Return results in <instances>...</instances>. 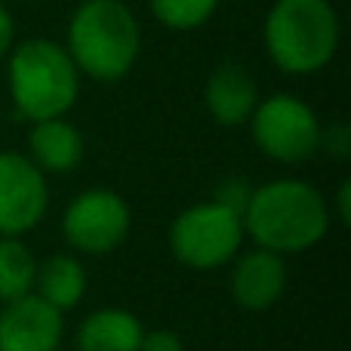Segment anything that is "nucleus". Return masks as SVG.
Instances as JSON below:
<instances>
[{"mask_svg":"<svg viewBox=\"0 0 351 351\" xmlns=\"http://www.w3.org/2000/svg\"><path fill=\"white\" fill-rule=\"evenodd\" d=\"M62 327V311L28 293L6 302L0 315V351H56Z\"/></svg>","mask_w":351,"mask_h":351,"instance_id":"1a4fd4ad","label":"nucleus"},{"mask_svg":"<svg viewBox=\"0 0 351 351\" xmlns=\"http://www.w3.org/2000/svg\"><path fill=\"white\" fill-rule=\"evenodd\" d=\"M250 191H253V188H247L241 179H225L222 185H219V191H216L213 200L231 206V210H237L243 216V206H247V200H250Z\"/></svg>","mask_w":351,"mask_h":351,"instance_id":"f3484780","label":"nucleus"},{"mask_svg":"<svg viewBox=\"0 0 351 351\" xmlns=\"http://www.w3.org/2000/svg\"><path fill=\"white\" fill-rule=\"evenodd\" d=\"M339 213H342V222L351 219V210H348V182H342L339 188Z\"/></svg>","mask_w":351,"mask_h":351,"instance_id":"aec40b11","label":"nucleus"},{"mask_svg":"<svg viewBox=\"0 0 351 351\" xmlns=\"http://www.w3.org/2000/svg\"><path fill=\"white\" fill-rule=\"evenodd\" d=\"M243 216L219 200L194 204L170 225V250L188 268H219L241 250Z\"/></svg>","mask_w":351,"mask_h":351,"instance_id":"39448f33","label":"nucleus"},{"mask_svg":"<svg viewBox=\"0 0 351 351\" xmlns=\"http://www.w3.org/2000/svg\"><path fill=\"white\" fill-rule=\"evenodd\" d=\"M28 145H31V160L40 170H49V173H68L84 158V139L62 117L37 121L28 136Z\"/></svg>","mask_w":351,"mask_h":351,"instance_id":"f8f14e48","label":"nucleus"},{"mask_svg":"<svg viewBox=\"0 0 351 351\" xmlns=\"http://www.w3.org/2000/svg\"><path fill=\"white\" fill-rule=\"evenodd\" d=\"M330 228V213L321 191L299 179H278L250 191L243 206V231L262 250L302 253L315 247Z\"/></svg>","mask_w":351,"mask_h":351,"instance_id":"f257e3e1","label":"nucleus"},{"mask_svg":"<svg viewBox=\"0 0 351 351\" xmlns=\"http://www.w3.org/2000/svg\"><path fill=\"white\" fill-rule=\"evenodd\" d=\"M139 22L123 0H84L68 25V56L93 80H121L139 56Z\"/></svg>","mask_w":351,"mask_h":351,"instance_id":"f03ea898","label":"nucleus"},{"mask_svg":"<svg viewBox=\"0 0 351 351\" xmlns=\"http://www.w3.org/2000/svg\"><path fill=\"white\" fill-rule=\"evenodd\" d=\"M219 0H152V12L158 22H164L173 31L200 28L216 12Z\"/></svg>","mask_w":351,"mask_h":351,"instance_id":"dca6fc26","label":"nucleus"},{"mask_svg":"<svg viewBox=\"0 0 351 351\" xmlns=\"http://www.w3.org/2000/svg\"><path fill=\"white\" fill-rule=\"evenodd\" d=\"M142 324L123 308L93 311L77 330V351H139Z\"/></svg>","mask_w":351,"mask_h":351,"instance_id":"ddd939ff","label":"nucleus"},{"mask_svg":"<svg viewBox=\"0 0 351 351\" xmlns=\"http://www.w3.org/2000/svg\"><path fill=\"white\" fill-rule=\"evenodd\" d=\"M37 278V262L19 237L0 241V302H12L31 293Z\"/></svg>","mask_w":351,"mask_h":351,"instance_id":"2eb2a0df","label":"nucleus"},{"mask_svg":"<svg viewBox=\"0 0 351 351\" xmlns=\"http://www.w3.org/2000/svg\"><path fill=\"white\" fill-rule=\"evenodd\" d=\"M47 182L40 167L16 152H0V234L19 237L47 213Z\"/></svg>","mask_w":351,"mask_h":351,"instance_id":"6e6552de","label":"nucleus"},{"mask_svg":"<svg viewBox=\"0 0 351 351\" xmlns=\"http://www.w3.org/2000/svg\"><path fill=\"white\" fill-rule=\"evenodd\" d=\"M12 47V16L6 12V6H0V56H6Z\"/></svg>","mask_w":351,"mask_h":351,"instance_id":"6ab92c4d","label":"nucleus"},{"mask_svg":"<svg viewBox=\"0 0 351 351\" xmlns=\"http://www.w3.org/2000/svg\"><path fill=\"white\" fill-rule=\"evenodd\" d=\"M80 71L65 47L53 40L19 43L10 53V93L19 114L31 121L62 117L77 99Z\"/></svg>","mask_w":351,"mask_h":351,"instance_id":"20e7f679","label":"nucleus"},{"mask_svg":"<svg viewBox=\"0 0 351 351\" xmlns=\"http://www.w3.org/2000/svg\"><path fill=\"white\" fill-rule=\"evenodd\" d=\"M250 117L259 152L280 164H302L324 142L315 111L296 96H271L256 102Z\"/></svg>","mask_w":351,"mask_h":351,"instance_id":"423d86ee","label":"nucleus"},{"mask_svg":"<svg viewBox=\"0 0 351 351\" xmlns=\"http://www.w3.org/2000/svg\"><path fill=\"white\" fill-rule=\"evenodd\" d=\"M339 47V19L330 0H274L265 19V49L287 74H315Z\"/></svg>","mask_w":351,"mask_h":351,"instance_id":"7ed1b4c3","label":"nucleus"},{"mask_svg":"<svg viewBox=\"0 0 351 351\" xmlns=\"http://www.w3.org/2000/svg\"><path fill=\"white\" fill-rule=\"evenodd\" d=\"M34 287H37V296L47 305H53V308H59V311H68L84 299L86 271L71 256H49L43 265H37Z\"/></svg>","mask_w":351,"mask_h":351,"instance_id":"4468645a","label":"nucleus"},{"mask_svg":"<svg viewBox=\"0 0 351 351\" xmlns=\"http://www.w3.org/2000/svg\"><path fill=\"white\" fill-rule=\"evenodd\" d=\"M68 243L86 256H105L123 243L130 231V206L121 194L93 188L68 204L62 219Z\"/></svg>","mask_w":351,"mask_h":351,"instance_id":"0eeeda50","label":"nucleus"},{"mask_svg":"<svg viewBox=\"0 0 351 351\" xmlns=\"http://www.w3.org/2000/svg\"><path fill=\"white\" fill-rule=\"evenodd\" d=\"M287 287V265L280 253L250 250L234 262L231 271V296L247 311H265L280 299Z\"/></svg>","mask_w":351,"mask_h":351,"instance_id":"9d476101","label":"nucleus"},{"mask_svg":"<svg viewBox=\"0 0 351 351\" xmlns=\"http://www.w3.org/2000/svg\"><path fill=\"white\" fill-rule=\"evenodd\" d=\"M206 108L222 127H237V123L250 121L259 93H256V80L237 62H222L206 80Z\"/></svg>","mask_w":351,"mask_h":351,"instance_id":"9b49d317","label":"nucleus"},{"mask_svg":"<svg viewBox=\"0 0 351 351\" xmlns=\"http://www.w3.org/2000/svg\"><path fill=\"white\" fill-rule=\"evenodd\" d=\"M139 351H182V339L173 330H154V333H142Z\"/></svg>","mask_w":351,"mask_h":351,"instance_id":"a211bd4d","label":"nucleus"}]
</instances>
